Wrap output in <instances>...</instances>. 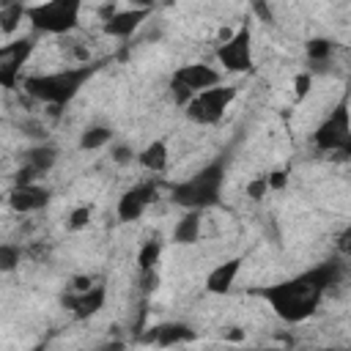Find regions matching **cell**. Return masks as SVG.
Here are the masks:
<instances>
[{
  "label": "cell",
  "mask_w": 351,
  "mask_h": 351,
  "mask_svg": "<svg viewBox=\"0 0 351 351\" xmlns=\"http://www.w3.org/2000/svg\"><path fill=\"white\" fill-rule=\"evenodd\" d=\"M343 280H346V266L332 261V263H321L310 271H302L296 277L280 280L274 285H263L255 293L285 324H302L318 313L326 291L337 288Z\"/></svg>",
  "instance_id": "obj_1"
},
{
  "label": "cell",
  "mask_w": 351,
  "mask_h": 351,
  "mask_svg": "<svg viewBox=\"0 0 351 351\" xmlns=\"http://www.w3.org/2000/svg\"><path fill=\"white\" fill-rule=\"evenodd\" d=\"M96 69H99L96 63H77L60 71L27 74L22 77V90L47 107H66L85 88V82L96 74Z\"/></svg>",
  "instance_id": "obj_2"
},
{
  "label": "cell",
  "mask_w": 351,
  "mask_h": 351,
  "mask_svg": "<svg viewBox=\"0 0 351 351\" xmlns=\"http://www.w3.org/2000/svg\"><path fill=\"white\" fill-rule=\"evenodd\" d=\"M222 184H225V159H214L206 167H200L195 176H189L186 181L173 184L170 200L178 203L181 208L206 211V208L219 203Z\"/></svg>",
  "instance_id": "obj_3"
},
{
  "label": "cell",
  "mask_w": 351,
  "mask_h": 351,
  "mask_svg": "<svg viewBox=\"0 0 351 351\" xmlns=\"http://www.w3.org/2000/svg\"><path fill=\"white\" fill-rule=\"evenodd\" d=\"M80 14L82 0H41L25 8V22H30L36 33L69 36L71 30L80 27Z\"/></svg>",
  "instance_id": "obj_4"
},
{
  "label": "cell",
  "mask_w": 351,
  "mask_h": 351,
  "mask_svg": "<svg viewBox=\"0 0 351 351\" xmlns=\"http://www.w3.org/2000/svg\"><path fill=\"white\" fill-rule=\"evenodd\" d=\"M239 96L236 85H211L206 90H197L186 104H184V115L197 123V126H214L222 121V115L228 112V107L233 104V99Z\"/></svg>",
  "instance_id": "obj_5"
},
{
  "label": "cell",
  "mask_w": 351,
  "mask_h": 351,
  "mask_svg": "<svg viewBox=\"0 0 351 351\" xmlns=\"http://www.w3.org/2000/svg\"><path fill=\"white\" fill-rule=\"evenodd\" d=\"M217 60L230 74H252L255 71V55H252V27L241 25L236 33H230L225 41L217 44Z\"/></svg>",
  "instance_id": "obj_6"
},
{
  "label": "cell",
  "mask_w": 351,
  "mask_h": 351,
  "mask_svg": "<svg viewBox=\"0 0 351 351\" xmlns=\"http://www.w3.org/2000/svg\"><path fill=\"white\" fill-rule=\"evenodd\" d=\"M313 143L318 151H340V154L351 151V121H348L346 101H340L329 112V118H324L318 123V129L313 132Z\"/></svg>",
  "instance_id": "obj_7"
},
{
  "label": "cell",
  "mask_w": 351,
  "mask_h": 351,
  "mask_svg": "<svg viewBox=\"0 0 351 351\" xmlns=\"http://www.w3.org/2000/svg\"><path fill=\"white\" fill-rule=\"evenodd\" d=\"M36 41L30 36L25 38H11L8 44H0V88L3 90H16L22 82V69L33 55Z\"/></svg>",
  "instance_id": "obj_8"
},
{
  "label": "cell",
  "mask_w": 351,
  "mask_h": 351,
  "mask_svg": "<svg viewBox=\"0 0 351 351\" xmlns=\"http://www.w3.org/2000/svg\"><path fill=\"white\" fill-rule=\"evenodd\" d=\"M8 206L16 211V214H33V211H41L49 206L52 200V189L33 181V184H16L11 192H8Z\"/></svg>",
  "instance_id": "obj_9"
},
{
  "label": "cell",
  "mask_w": 351,
  "mask_h": 351,
  "mask_svg": "<svg viewBox=\"0 0 351 351\" xmlns=\"http://www.w3.org/2000/svg\"><path fill=\"white\" fill-rule=\"evenodd\" d=\"M170 82L186 88V90L195 96L197 90H206V88H211V85L222 82V77H219V71H217L214 66H208V63H186V66L176 69V74H173Z\"/></svg>",
  "instance_id": "obj_10"
},
{
  "label": "cell",
  "mask_w": 351,
  "mask_h": 351,
  "mask_svg": "<svg viewBox=\"0 0 351 351\" xmlns=\"http://www.w3.org/2000/svg\"><path fill=\"white\" fill-rule=\"evenodd\" d=\"M104 302H107V288L99 285V282H93L88 291H80V293L71 291L69 296H63V304L74 313L77 321H88V318H93L96 313H101Z\"/></svg>",
  "instance_id": "obj_11"
},
{
  "label": "cell",
  "mask_w": 351,
  "mask_h": 351,
  "mask_svg": "<svg viewBox=\"0 0 351 351\" xmlns=\"http://www.w3.org/2000/svg\"><path fill=\"white\" fill-rule=\"evenodd\" d=\"M195 340V329H189L181 321H165L151 326L145 335H140V343H154V346H181V343H192Z\"/></svg>",
  "instance_id": "obj_12"
},
{
  "label": "cell",
  "mask_w": 351,
  "mask_h": 351,
  "mask_svg": "<svg viewBox=\"0 0 351 351\" xmlns=\"http://www.w3.org/2000/svg\"><path fill=\"white\" fill-rule=\"evenodd\" d=\"M148 8H123V11H115L110 19L101 22V30L110 36V38H129L145 19H148Z\"/></svg>",
  "instance_id": "obj_13"
},
{
  "label": "cell",
  "mask_w": 351,
  "mask_h": 351,
  "mask_svg": "<svg viewBox=\"0 0 351 351\" xmlns=\"http://www.w3.org/2000/svg\"><path fill=\"white\" fill-rule=\"evenodd\" d=\"M241 258L236 255V258H228V261H222V263H217L208 274H206V291L208 293H214V296H225V293H230L233 291V285H236V277H239V271H241Z\"/></svg>",
  "instance_id": "obj_14"
},
{
  "label": "cell",
  "mask_w": 351,
  "mask_h": 351,
  "mask_svg": "<svg viewBox=\"0 0 351 351\" xmlns=\"http://www.w3.org/2000/svg\"><path fill=\"white\" fill-rule=\"evenodd\" d=\"M134 162L148 170V173H165L167 170V162H170V148H167V140H151L143 151H137Z\"/></svg>",
  "instance_id": "obj_15"
},
{
  "label": "cell",
  "mask_w": 351,
  "mask_h": 351,
  "mask_svg": "<svg viewBox=\"0 0 351 351\" xmlns=\"http://www.w3.org/2000/svg\"><path fill=\"white\" fill-rule=\"evenodd\" d=\"M22 165L33 167L38 176H47V173L58 165V148L49 145V143H44V140H38L36 145H30V148L22 154Z\"/></svg>",
  "instance_id": "obj_16"
},
{
  "label": "cell",
  "mask_w": 351,
  "mask_h": 351,
  "mask_svg": "<svg viewBox=\"0 0 351 351\" xmlns=\"http://www.w3.org/2000/svg\"><path fill=\"white\" fill-rule=\"evenodd\" d=\"M203 211L197 208H186V214L176 222L173 228V241L181 244V247H189V244H197L200 239V230H203V219H200Z\"/></svg>",
  "instance_id": "obj_17"
},
{
  "label": "cell",
  "mask_w": 351,
  "mask_h": 351,
  "mask_svg": "<svg viewBox=\"0 0 351 351\" xmlns=\"http://www.w3.org/2000/svg\"><path fill=\"white\" fill-rule=\"evenodd\" d=\"M145 200L140 197V192L132 186V189H126L121 197H118V206H115V214H118V219L121 222H137L143 214H145Z\"/></svg>",
  "instance_id": "obj_18"
},
{
  "label": "cell",
  "mask_w": 351,
  "mask_h": 351,
  "mask_svg": "<svg viewBox=\"0 0 351 351\" xmlns=\"http://www.w3.org/2000/svg\"><path fill=\"white\" fill-rule=\"evenodd\" d=\"M112 134H115L112 126L93 123V126L82 129V134H80V140H77V148H80V151H99V148H104V145L112 143Z\"/></svg>",
  "instance_id": "obj_19"
},
{
  "label": "cell",
  "mask_w": 351,
  "mask_h": 351,
  "mask_svg": "<svg viewBox=\"0 0 351 351\" xmlns=\"http://www.w3.org/2000/svg\"><path fill=\"white\" fill-rule=\"evenodd\" d=\"M335 41L332 38H324V36H315V38H310L307 44H304V55H307V60L313 63V69H324V63H329L332 60V55H335Z\"/></svg>",
  "instance_id": "obj_20"
},
{
  "label": "cell",
  "mask_w": 351,
  "mask_h": 351,
  "mask_svg": "<svg viewBox=\"0 0 351 351\" xmlns=\"http://www.w3.org/2000/svg\"><path fill=\"white\" fill-rule=\"evenodd\" d=\"M25 3L22 0H14V3H8V5H0V33H5V36H14L16 30H19V25H22V19H25Z\"/></svg>",
  "instance_id": "obj_21"
},
{
  "label": "cell",
  "mask_w": 351,
  "mask_h": 351,
  "mask_svg": "<svg viewBox=\"0 0 351 351\" xmlns=\"http://www.w3.org/2000/svg\"><path fill=\"white\" fill-rule=\"evenodd\" d=\"M159 258H162V239L154 236V239H148L140 247V252H137V269H154L159 263Z\"/></svg>",
  "instance_id": "obj_22"
},
{
  "label": "cell",
  "mask_w": 351,
  "mask_h": 351,
  "mask_svg": "<svg viewBox=\"0 0 351 351\" xmlns=\"http://www.w3.org/2000/svg\"><path fill=\"white\" fill-rule=\"evenodd\" d=\"M25 258V250L19 244H11V241H0V271L8 274L14 271Z\"/></svg>",
  "instance_id": "obj_23"
},
{
  "label": "cell",
  "mask_w": 351,
  "mask_h": 351,
  "mask_svg": "<svg viewBox=\"0 0 351 351\" xmlns=\"http://www.w3.org/2000/svg\"><path fill=\"white\" fill-rule=\"evenodd\" d=\"M90 219H93V206H90V203H85V206H77V208H71V211H69L66 228L77 233V230H85V228L90 225Z\"/></svg>",
  "instance_id": "obj_24"
},
{
  "label": "cell",
  "mask_w": 351,
  "mask_h": 351,
  "mask_svg": "<svg viewBox=\"0 0 351 351\" xmlns=\"http://www.w3.org/2000/svg\"><path fill=\"white\" fill-rule=\"evenodd\" d=\"M137 288L145 296L159 288V271H156V266L154 269H137Z\"/></svg>",
  "instance_id": "obj_25"
},
{
  "label": "cell",
  "mask_w": 351,
  "mask_h": 351,
  "mask_svg": "<svg viewBox=\"0 0 351 351\" xmlns=\"http://www.w3.org/2000/svg\"><path fill=\"white\" fill-rule=\"evenodd\" d=\"M269 195V181H266V173H258V176H252L250 181H247V197L250 200H263Z\"/></svg>",
  "instance_id": "obj_26"
},
{
  "label": "cell",
  "mask_w": 351,
  "mask_h": 351,
  "mask_svg": "<svg viewBox=\"0 0 351 351\" xmlns=\"http://www.w3.org/2000/svg\"><path fill=\"white\" fill-rule=\"evenodd\" d=\"M134 156H137V151L132 148V145H126V143H115L112 148H110V159L115 162V165H132L134 162Z\"/></svg>",
  "instance_id": "obj_27"
},
{
  "label": "cell",
  "mask_w": 351,
  "mask_h": 351,
  "mask_svg": "<svg viewBox=\"0 0 351 351\" xmlns=\"http://www.w3.org/2000/svg\"><path fill=\"white\" fill-rule=\"evenodd\" d=\"M310 88H313V71H299V74L293 77V96H296V101L307 99Z\"/></svg>",
  "instance_id": "obj_28"
},
{
  "label": "cell",
  "mask_w": 351,
  "mask_h": 351,
  "mask_svg": "<svg viewBox=\"0 0 351 351\" xmlns=\"http://www.w3.org/2000/svg\"><path fill=\"white\" fill-rule=\"evenodd\" d=\"M266 181H269V192H280V189H285V186H288V181H291L288 167H280V170L266 173Z\"/></svg>",
  "instance_id": "obj_29"
},
{
  "label": "cell",
  "mask_w": 351,
  "mask_h": 351,
  "mask_svg": "<svg viewBox=\"0 0 351 351\" xmlns=\"http://www.w3.org/2000/svg\"><path fill=\"white\" fill-rule=\"evenodd\" d=\"M250 5H252V14L258 16V22H263V25H274V11H271L269 0H250Z\"/></svg>",
  "instance_id": "obj_30"
},
{
  "label": "cell",
  "mask_w": 351,
  "mask_h": 351,
  "mask_svg": "<svg viewBox=\"0 0 351 351\" xmlns=\"http://www.w3.org/2000/svg\"><path fill=\"white\" fill-rule=\"evenodd\" d=\"M93 282H96V277H93V274H74V277H71V291H74V293L88 291Z\"/></svg>",
  "instance_id": "obj_31"
},
{
  "label": "cell",
  "mask_w": 351,
  "mask_h": 351,
  "mask_svg": "<svg viewBox=\"0 0 351 351\" xmlns=\"http://www.w3.org/2000/svg\"><path fill=\"white\" fill-rule=\"evenodd\" d=\"M115 11H118V8H115V3H104V5H99V19L104 22V19H110Z\"/></svg>",
  "instance_id": "obj_32"
},
{
  "label": "cell",
  "mask_w": 351,
  "mask_h": 351,
  "mask_svg": "<svg viewBox=\"0 0 351 351\" xmlns=\"http://www.w3.org/2000/svg\"><path fill=\"white\" fill-rule=\"evenodd\" d=\"M129 5H132V8H148V11H151V8L156 5V0H129Z\"/></svg>",
  "instance_id": "obj_33"
},
{
  "label": "cell",
  "mask_w": 351,
  "mask_h": 351,
  "mask_svg": "<svg viewBox=\"0 0 351 351\" xmlns=\"http://www.w3.org/2000/svg\"><path fill=\"white\" fill-rule=\"evenodd\" d=\"M228 340H244V332H239V329L236 332H228Z\"/></svg>",
  "instance_id": "obj_34"
},
{
  "label": "cell",
  "mask_w": 351,
  "mask_h": 351,
  "mask_svg": "<svg viewBox=\"0 0 351 351\" xmlns=\"http://www.w3.org/2000/svg\"><path fill=\"white\" fill-rule=\"evenodd\" d=\"M0 208H3V197H0Z\"/></svg>",
  "instance_id": "obj_35"
}]
</instances>
